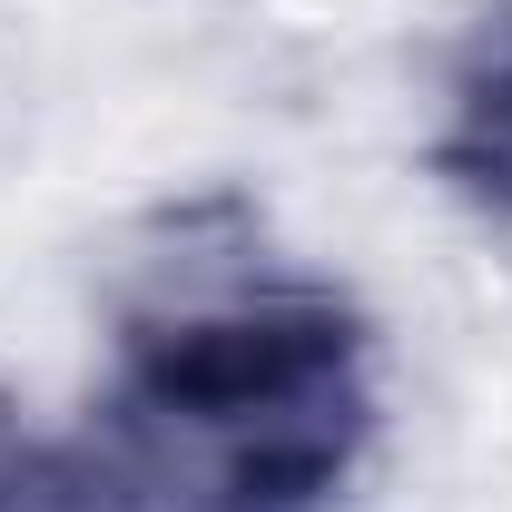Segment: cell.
Returning <instances> with one entry per match:
<instances>
[{
    "instance_id": "3957f363",
    "label": "cell",
    "mask_w": 512,
    "mask_h": 512,
    "mask_svg": "<svg viewBox=\"0 0 512 512\" xmlns=\"http://www.w3.org/2000/svg\"><path fill=\"white\" fill-rule=\"evenodd\" d=\"M0 512H99V483H79L60 453L0 444Z\"/></svg>"
},
{
    "instance_id": "6da1fadb",
    "label": "cell",
    "mask_w": 512,
    "mask_h": 512,
    "mask_svg": "<svg viewBox=\"0 0 512 512\" xmlns=\"http://www.w3.org/2000/svg\"><path fill=\"white\" fill-rule=\"evenodd\" d=\"M365 434V325L335 296H227L128 335L99 404V493L119 512H316Z\"/></svg>"
},
{
    "instance_id": "7a4b0ae2",
    "label": "cell",
    "mask_w": 512,
    "mask_h": 512,
    "mask_svg": "<svg viewBox=\"0 0 512 512\" xmlns=\"http://www.w3.org/2000/svg\"><path fill=\"white\" fill-rule=\"evenodd\" d=\"M434 168H444L473 207L512 217V40L483 69H463L453 119H444V138H434Z\"/></svg>"
}]
</instances>
